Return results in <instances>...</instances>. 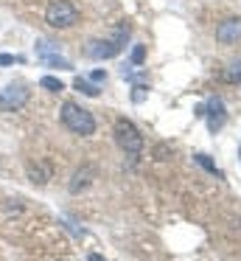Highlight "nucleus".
<instances>
[{
	"mask_svg": "<svg viewBox=\"0 0 241 261\" xmlns=\"http://www.w3.org/2000/svg\"><path fill=\"white\" fill-rule=\"evenodd\" d=\"M59 118H62V124H65L67 129L73 132V135L87 138V135H93V132H95V118H93V113H87L84 107H78L76 101H65V104H62Z\"/></svg>",
	"mask_w": 241,
	"mask_h": 261,
	"instance_id": "obj_1",
	"label": "nucleus"
},
{
	"mask_svg": "<svg viewBox=\"0 0 241 261\" xmlns=\"http://www.w3.org/2000/svg\"><path fill=\"white\" fill-rule=\"evenodd\" d=\"M45 23L50 29H70L78 23V9L70 0H50L48 9H45Z\"/></svg>",
	"mask_w": 241,
	"mask_h": 261,
	"instance_id": "obj_2",
	"label": "nucleus"
},
{
	"mask_svg": "<svg viewBox=\"0 0 241 261\" xmlns=\"http://www.w3.org/2000/svg\"><path fill=\"white\" fill-rule=\"evenodd\" d=\"M115 143L123 149L126 154H132V158H138L140 152H143V135H140V129L132 124V121L126 118H118L115 121Z\"/></svg>",
	"mask_w": 241,
	"mask_h": 261,
	"instance_id": "obj_3",
	"label": "nucleus"
},
{
	"mask_svg": "<svg viewBox=\"0 0 241 261\" xmlns=\"http://www.w3.org/2000/svg\"><path fill=\"white\" fill-rule=\"evenodd\" d=\"M28 98H31V90L25 85H20V82H11V85H6L0 90V110L17 113V110H22L28 104Z\"/></svg>",
	"mask_w": 241,
	"mask_h": 261,
	"instance_id": "obj_4",
	"label": "nucleus"
},
{
	"mask_svg": "<svg viewBox=\"0 0 241 261\" xmlns=\"http://www.w3.org/2000/svg\"><path fill=\"white\" fill-rule=\"evenodd\" d=\"M196 115H207V129H210V132H219L224 124H227V110H224V101H222V98H216V96H213L205 107H199V113H196Z\"/></svg>",
	"mask_w": 241,
	"mask_h": 261,
	"instance_id": "obj_5",
	"label": "nucleus"
},
{
	"mask_svg": "<svg viewBox=\"0 0 241 261\" xmlns=\"http://www.w3.org/2000/svg\"><path fill=\"white\" fill-rule=\"evenodd\" d=\"M216 40L222 45H235L241 40V17H230L216 25Z\"/></svg>",
	"mask_w": 241,
	"mask_h": 261,
	"instance_id": "obj_6",
	"label": "nucleus"
},
{
	"mask_svg": "<svg viewBox=\"0 0 241 261\" xmlns=\"http://www.w3.org/2000/svg\"><path fill=\"white\" fill-rule=\"evenodd\" d=\"M121 48L123 45H118L115 40H93L90 42V48H87V57H93V59H112V57H118L121 54Z\"/></svg>",
	"mask_w": 241,
	"mask_h": 261,
	"instance_id": "obj_7",
	"label": "nucleus"
},
{
	"mask_svg": "<svg viewBox=\"0 0 241 261\" xmlns=\"http://www.w3.org/2000/svg\"><path fill=\"white\" fill-rule=\"evenodd\" d=\"M90 180H93V169H90V166L78 169L76 174H73V180H70V194H78L82 188H87Z\"/></svg>",
	"mask_w": 241,
	"mask_h": 261,
	"instance_id": "obj_8",
	"label": "nucleus"
},
{
	"mask_svg": "<svg viewBox=\"0 0 241 261\" xmlns=\"http://www.w3.org/2000/svg\"><path fill=\"white\" fill-rule=\"evenodd\" d=\"M37 54H39V59L53 57V54H59V45H56V42H50V40H39L37 42Z\"/></svg>",
	"mask_w": 241,
	"mask_h": 261,
	"instance_id": "obj_9",
	"label": "nucleus"
},
{
	"mask_svg": "<svg viewBox=\"0 0 241 261\" xmlns=\"http://www.w3.org/2000/svg\"><path fill=\"white\" fill-rule=\"evenodd\" d=\"M39 87H45L48 93H62L65 90L62 79H56V76H42V79H39Z\"/></svg>",
	"mask_w": 241,
	"mask_h": 261,
	"instance_id": "obj_10",
	"label": "nucleus"
},
{
	"mask_svg": "<svg viewBox=\"0 0 241 261\" xmlns=\"http://www.w3.org/2000/svg\"><path fill=\"white\" fill-rule=\"evenodd\" d=\"M73 87H76V90L78 93H84V96H98V87H95V85H90V82L87 79H82V76H78V79L76 82H73Z\"/></svg>",
	"mask_w": 241,
	"mask_h": 261,
	"instance_id": "obj_11",
	"label": "nucleus"
},
{
	"mask_svg": "<svg viewBox=\"0 0 241 261\" xmlns=\"http://www.w3.org/2000/svg\"><path fill=\"white\" fill-rule=\"evenodd\" d=\"M28 174H31V182H37V186H45V182H48V169H42V166H39V169H34V166H31Z\"/></svg>",
	"mask_w": 241,
	"mask_h": 261,
	"instance_id": "obj_12",
	"label": "nucleus"
},
{
	"mask_svg": "<svg viewBox=\"0 0 241 261\" xmlns=\"http://www.w3.org/2000/svg\"><path fill=\"white\" fill-rule=\"evenodd\" d=\"M194 160H196V163H199V166H202V169H207V171H210V174H216V177H222V171H219V169H216V166H213V163H210V160H207V154H194Z\"/></svg>",
	"mask_w": 241,
	"mask_h": 261,
	"instance_id": "obj_13",
	"label": "nucleus"
},
{
	"mask_svg": "<svg viewBox=\"0 0 241 261\" xmlns=\"http://www.w3.org/2000/svg\"><path fill=\"white\" fill-rule=\"evenodd\" d=\"M143 59H146V45H135L132 48V65H135V68H140Z\"/></svg>",
	"mask_w": 241,
	"mask_h": 261,
	"instance_id": "obj_14",
	"label": "nucleus"
},
{
	"mask_svg": "<svg viewBox=\"0 0 241 261\" xmlns=\"http://www.w3.org/2000/svg\"><path fill=\"white\" fill-rule=\"evenodd\" d=\"M227 82H241V59L230 65V70H227Z\"/></svg>",
	"mask_w": 241,
	"mask_h": 261,
	"instance_id": "obj_15",
	"label": "nucleus"
},
{
	"mask_svg": "<svg viewBox=\"0 0 241 261\" xmlns=\"http://www.w3.org/2000/svg\"><path fill=\"white\" fill-rule=\"evenodd\" d=\"M22 57H14V54H0V65H20Z\"/></svg>",
	"mask_w": 241,
	"mask_h": 261,
	"instance_id": "obj_16",
	"label": "nucleus"
},
{
	"mask_svg": "<svg viewBox=\"0 0 241 261\" xmlns=\"http://www.w3.org/2000/svg\"><path fill=\"white\" fill-rule=\"evenodd\" d=\"M143 96H146V87H143V85H135L132 98H135V101H143Z\"/></svg>",
	"mask_w": 241,
	"mask_h": 261,
	"instance_id": "obj_17",
	"label": "nucleus"
},
{
	"mask_svg": "<svg viewBox=\"0 0 241 261\" xmlns=\"http://www.w3.org/2000/svg\"><path fill=\"white\" fill-rule=\"evenodd\" d=\"M90 79H93V82H104L106 73H104V70H93V73H90Z\"/></svg>",
	"mask_w": 241,
	"mask_h": 261,
	"instance_id": "obj_18",
	"label": "nucleus"
},
{
	"mask_svg": "<svg viewBox=\"0 0 241 261\" xmlns=\"http://www.w3.org/2000/svg\"><path fill=\"white\" fill-rule=\"evenodd\" d=\"M87 261H106V258H104V255H98V253H90Z\"/></svg>",
	"mask_w": 241,
	"mask_h": 261,
	"instance_id": "obj_19",
	"label": "nucleus"
},
{
	"mask_svg": "<svg viewBox=\"0 0 241 261\" xmlns=\"http://www.w3.org/2000/svg\"><path fill=\"white\" fill-rule=\"evenodd\" d=\"M238 158H241V146H238Z\"/></svg>",
	"mask_w": 241,
	"mask_h": 261,
	"instance_id": "obj_20",
	"label": "nucleus"
}]
</instances>
